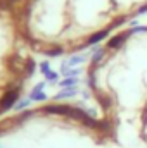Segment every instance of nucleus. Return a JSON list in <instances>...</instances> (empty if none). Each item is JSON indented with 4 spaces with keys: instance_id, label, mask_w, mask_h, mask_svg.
I'll return each instance as SVG.
<instances>
[{
    "instance_id": "obj_16",
    "label": "nucleus",
    "mask_w": 147,
    "mask_h": 148,
    "mask_svg": "<svg viewBox=\"0 0 147 148\" xmlns=\"http://www.w3.org/2000/svg\"><path fill=\"white\" fill-rule=\"evenodd\" d=\"M45 77H47V79H50L52 83H57V74L54 73V71H50V73H47V74H45Z\"/></svg>"
},
{
    "instance_id": "obj_15",
    "label": "nucleus",
    "mask_w": 147,
    "mask_h": 148,
    "mask_svg": "<svg viewBox=\"0 0 147 148\" xmlns=\"http://www.w3.org/2000/svg\"><path fill=\"white\" fill-rule=\"evenodd\" d=\"M40 69H42V73L43 74H47V73H50L52 69H50V66H49V62H42L40 64Z\"/></svg>"
},
{
    "instance_id": "obj_8",
    "label": "nucleus",
    "mask_w": 147,
    "mask_h": 148,
    "mask_svg": "<svg viewBox=\"0 0 147 148\" xmlns=\"http://www.w3.org/2000/svg\"><path fill=\"white\" fill-rule=\"evenodd\" d=\"M64 50H62V47H52V48H47L43 53H47L49 57H57V55H61Z\"/></svg>"
},
{
    "instance_id": "obj_2",
    "label": "nucleus",
    "mask_w": 147,
    "mask_h": 148,
    "mask_svg": "<svg viewBox=\"0 0 147 148\" xmlns=\"http://www.w3.org/2000/svg\"><path fill=\"white\" fill-rule=\"evenodd\" d=\"M19 93H21V84H16L12 90H7V91L2 95V98H0V112L10 109V107L17 102Z\"/></svg>"
},
{
    "instance_id": "obj_14",
    "label": "nucleus",
    "mask_w": 147,
    "mask_h": 148,
    "mask_svg": "<svg viewBox=\"0 0 147 148\" xmlns=\"http://www.w3.org/2000/svg\"><path fill=\"white\" fill-rule=\"evenodd\" d=\"M74 93L73 88H68V90H64V91H61V95H57V98H62V97H71Z\"/></svg>"
},
{
    "instance_id": "obj_21",
    "label": "nucleus",
    "mask_w": 147,
    "mask_h": 148,
    "mask_svg": "<svg viewBox=\"0 0 147 148\" xmlns=\"http://www.w3.org/2000/svg\"><path fill=\"white\" fill-rule=\"evenodd\" d=\"M42 88H43V83H38V84L35 86V88H33V90H42Z\"/></svg>"
},
{
    "instance_id": "obj_12",
    "label": "nucleus",
    "mask_w": 147,
    "mask_h": 148,
    "mask_svg": "<svg viewBox=\"0 0 147 148\" xmlns=\"http://www.w3.org/2000/svg\"><path fill=\"white\" fill-rule=\"evenodd\" d=\"M104 52H106L104 48H97V50H95V53H94V57H92V64H97V62L104 57Z\"/></svg>"
},
{
    "instance_id": "obj_10",
    "label": "nucleus",
    "mask_w": 147,
    "mask_h": 148,
    "mask_svg": "<svg viewBox=\"0 0 147 148\" xmlns=\"http://www.w3.org/2000/svg\"><path fill=\"white\" fill-rule=\"evenodd\" d=\"M83 126H87V127H90V129H97L99 127V121H95L94 117H87L85 121H83Z\"/></svg>"
},
{
    "instance_id": "obj_7",
    "label": "nucleus",
    "mask_w": 147,
    "mask_h": 148,
    "mask_svg": "<svg viewBox=\"0 0 147 148\" xmlns=\"http://www.w3.org/2000/svg\"><path fill=\"white\" fill-rule=\"evenodd\" d=\"M35 60L33 59H26V62H24V74L26 76H30V74H33V71H35Z\"/></svg>"
},
{
    "instance_id": "obj_6",
    "label": "nucleus",
    "mask_w": 147,
    "mask_h": 148,
    "mask_svg": "<svg viewBox=\"0 0 147 148\" xmlns=\"http://www.w3.org/2000/svg\"><path fill=\"white\" fill-rule=\"evenodd\" d=\"M47 98V95L42 91V90H33L31 93H30V100H33V102H43Z\"/></svg>"
},
{
    "instance_id": "obj_18",
    "label": "nucleus",
    "mask_w": 147,
    "mask_h": 148,
    "mask_svg": "<svg viewBox=\"0 0 147 148\" xmlns=\"http://www.w3.org/2000/svg\"><path fill=\"white\" fill-rule=\"evenodd\" d=\"M146 12H147V3H144V5H140V7H139V10H137V14L140 16V14H146Z\"/></svg>"
},
{
    "instance_id": "obj_17",
    "label": "nucleus",
    "mask_w": 147,
    "mask_h": 148,
    "mask_svg": "<svg viewBox=\"0 0 147 148\" xmlns=\"http://www.w3.org/2000/svg\"><path fill=\"white\" fill-rule=\"evenodd\" d=\"M133 33H146L147 31V26H137L135 29H132Z\"/></svg>"
},
{
    "instance_id": "obj_3",
    "label": "nucleus",
    "mask_w": 147,
    "mask_h": 148,
    "mask_svg": "<svg viewBox=\"0 0 147 148\" xmlns=\"http://www.w3.org/2000/svg\"><path fill=\"white\" fill-rule=\"evenodd\" d=\"M133 31L132 29H125L123 33H119V35H114V36H111L109 40H107V43H106V48L107 50H112V48H119L123 43H125V40H126V36H130Z\"/></svg>"
},
{
    "instance_id": "obj_19",
    "label": "nucleus",
    "mask_w": 147,
    "mask_h": 148,
    "mask_svg": "<svg viewBox=\"0 0 147 148\" xmlns=\"http://www.w3.org/2000/svg\"><path fill=\"white\" fill-rule=\"evenodd\" d=\"M26 103H28V100H21V102L17 103V107H16V109H23V107H26Z\"/></svg>"
},
{
    "instance_id": "obj_4",
    "label": "nucleus",
    "mask_w": 147,
    "mask_h": 148,
    "mask_svg": "<svg viewBox=\"0 0 147 148\" xmlns=\"http://www.w3.org/2000/svg\"><path fill=\"white\" fill-rule=\"evenodd\" d=\"M107 35H109V29H102V31H99V33H94L85 43H87V47H88V45H95V43H99L101 40L107 38Z\"/></svg>"
},
{
    "instance_id": "obj_9",
    "label": "nucleus",
    "mask_w": 147,
    "mask_h": 148,
    "mask_svg": "<svg viewBox=\"0 0 147 148\" xmlns=\"http://www.w3.org/2000/svg\"><path fill=\"white\" fill-rule=\"evenodd\" d=\"M76 83H78V79H76V77H66V79L59 81V84H61L62 88H73Z\"/></svg>"
},
{
    "instance_id": "obj_20",
    "label": "nucleus",
    "mask_w": 147,
    "mask_h": 148,
    "mask_svg": "<svg viewBox=\"0 0 147 148\" xmlns=\"http://www.w3.org/2000/svg\"><path fill=\"white\" fill-rule=\"evenodd\" d=\"M31 47H33V48H37V50H42V43H35V41H33V43H31Z\"/></svg>"
},
{
    "instance_id": "obj_22",
    "label": "nucleus",
    "mask_w": 147,
    "mask_h": 148,
    "mask_svg": "<svg viewBox=\"0 0 147 148\" xmlns=\"http://www.w3.org/2000/svg\"><path fill=\"white\" fill-rule=\"evenodd\" d=\"M144 122H146V124H147V109H146V110H144Z\"/></svg>"
},
{
    "instance_id": "obj_13",
    "label": "nucleus",
    "mask_w": 147,
    "mask_h": 148,
    "mask_svg": "<svg viewBox=\"0 0 147 148\" xmlns=\"http://www.w3.org/2000/svg\"><path fill=\"white\" fill-rule=\"evenodd\" d=\"M83 60V55H74L69 59V62H68V66H74V64H80Z\"/></svg>"
},
{
    "instance_id": "obj_1",
    "label": "nucleus",
    "mask_w": 147,
    "mask_h": 148,
    "mask_svg": "<svg viewBox=\"0 0 147 148\" xmlns=\"http://www.w3.org/2000/svg\"><path fill=\"white\" fill-rule=\"evenodd\" d=\"M42 110L47 112V114H55V115H64L68 119H73V121H85L88 117V114L85 110H81L80 107H74V105H59V103H52V105H45L42 107Z\"/></svg>"
},
{
    "instance_id": "obj_5",
    "label": "nucleus",
    "mask_w": 147,
    "mask_h": 148,
    "mask_svg": "<svg viewBox=\"0 0 147 148\" xmlns=\"http://www.w3.org/2000/svg\"><path fill=\"white\" fill-rule=\"evenodd\" d=\"M97 131H101V133H104V134H112L114 126L111 124L109 121H99V127H97Z\"/></svg>"
},
{
    "instance_id": "obj_11",
    "label": "nucleus",
    "mask_w": 147,
    "mask_h": 148,
    "mask_svg": "<svg viewBox=\"0 0 147 148\" xmlns=\"http://www.w3.org/2000/svg\"><path fill=\"white\" fill-rule=\"evenodd\" d=\"M95 93H97V98H99V102H101V103H102L106 109H107V107H111V98L107 97V95H101V93H99V90H97Z\"/></svg>"
}]
</instances>
